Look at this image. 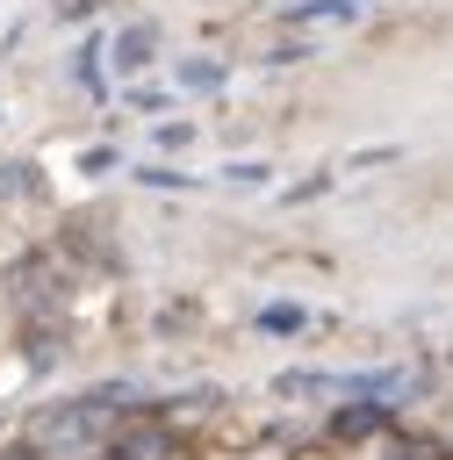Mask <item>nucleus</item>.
<instances>
[{"label":"nucleus","mask_w":453,"mask_h":460,"mask_svg":"<svg viewBox=\"0 0 453 460\" xmlns=\"http://www.w3.org/2000/svg\"><path fill=\"white\" fill-rule=\"evenodd\" d=\"M0 14H7V0H0Z\"/></svg>","instance_id":"obj_1"}]
</instances>
